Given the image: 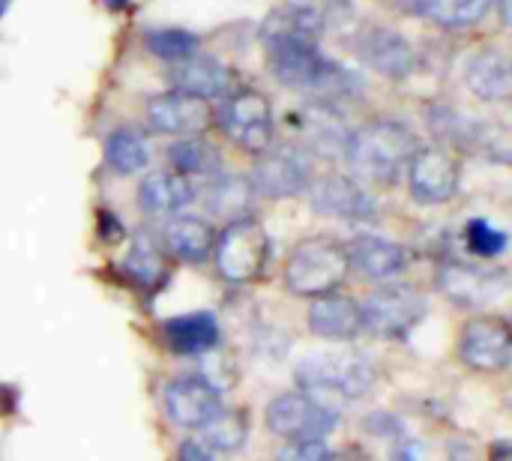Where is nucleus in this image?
<instances>
[{
    "mask_svg": "<svg viewBox=\"0 0 512 461\" xmlns=\"http://www.w3.org/2000/svg\"><path fill=\"white\" fill-rule=\"evenodd\" d=\"M222 405V396L213 387H207L198 375H177L162 390L165 417L186 432H198Z\"/></svg>",
    "mask_w": 512,
    "mask_h": 461,
    "instance_id": "dca6fc26",
    "label": "nucleus"
},
{
    "mask_svg": "<svg viewBox=\"0 0 512 461\" xmlns=\"http://www.w3.org/2000/svg\"><path fill=\"white\" fill-rule=\"evenodd\" d=\"M417 147L420 141L414 129L402 120H369L348 135L342 156L360 180L396 186L405 177Z\"/></svg>",
    "mask_w": 512,
    "mask_h": 461,
    "instance_id": "f03ea898",
    "label": "nucleus"
},
{
    "mask_svg": "<svg viewBox=\"0 0 512 461\" xmlns=\"http://www.w3.org/2000/svg\"><path fill=\"white\" fill-rule=\"evenodd\" d=\"M378 381L375 363L354 351L339 354H315L297 363L294 384L297 390L321 399L324 405L336 408V402H357L363 399Z\"/></svg>",
    "mask_w": 512,
    "mask_h": 461,
    "instance_id": "7ed1b4c3",
    "label": "nucleus"
},
{
    "mask_svg": "<svg viewBox=\"0 0 512 461\" xmlns=\"http://www.w3.org/2000/svg\"><path fill=\"white\" fill-rule=\"evenodd\" d=\"M162 336L171 354L180 357H204L207 351L219 348L222 330L216 315L210 312H189V315H177L168 318L162 324Z\"/></svg>",
    "mask_w": 512,
    "mask_h": 461,
    "instance_id": "5701e85b",
    "label": "nucleus"
},
{
    "mask_svg": "<svg viewBox=\"0 0 512 461\" xmlns=\"http://www.w3.org/2000/svg\"><path fill=\"white\" fill-rule=\"evenodd\" d=\"M348 261L369 282H393L408 267V249L378 234H360L348 243Z\"/></svg>",
    "mask_w": 512,
    "mask_h": 461,
    "instance_id": "a211bd4d",
    "label": "nucleus"
},
{
    "mask_svg": "<svg viewBox=\"0 0 512 461\" xmlns=\"http://www.w3.org/2000/svg\"><path fill=\"white\" fill-rule=\"evenodd\" d=\"M198 441H204L213 453H240L249 441V414L243 408H228L222 405L201 429Z\"/></svg>",
    "mask_w": 512,
    "mask_h": 461,
    "instance_id": "cd10ccee",
    "label": "nucleus"
},
{
    "mask_svg": "<svg viewBox=\"0 0 512 461\" xmlns=\"http://www.w3.org/2000/svg\"><path fill=\"white\" fill-rule=\"evenodd\" d=\"M354 51L363 66H369L372 72L390 81H405L417 66V54L411 42L399 30L384 27V24L363 27L354 39Z\"/></svg>",
    "mask_w": 512,
    "mask_h": 461,
    "instance_id": "4468645a",
    "label": "nucleus"
},
{
    "mask_svg": "<svg viewBox=\"0 0 512 461\" xmlns=\"http://www.w3.org/2000/svg\"><path fill=\"white\" fill-rule=\"evenodd\" d=\"M159 240H162L168 258H177L183 264H204L213 255L216 228L201 216H180L177 213L162 225Z\"/></svg>",
    "mask_w": 512,
    "mask_h": 461,
    "instance_id": "4be33fe9",
    "label": "nucleus"
},
{
    "mask_svg": "<svg viewBox=\"0 0 512 461\" xmlns=\"http://www.w3.org/2000/svg\"><path fill=\"white\" fill-rule=\"evenodd\" d=\"M264 423L273 435L285 438L288 444L327 441L339 426V408H330L303 390H291V393H279L267 405Z\"/></svg>",
    "mask_w": 512,
    "mask_h": 461,
    "instance_id": "0eeeda50",
    "label": "nucleus"
},
{
    "mask_svg": "<svg viewBox=\"0 0 512 461\" xmlns=\"http://www.w3.org/2000/svg\"><path fill=\"white\" fill-rule=\"evenodd\" d=\"M396 461H417V450L411 447V444H405V447H396Z\"/></svg>",
    "mask_w": 512,
    "mask_h": 461,
    "instance_id": "58836bf2",
    "label": "nucleus"
},
{
    "mask_svg": "<svg viewBox=\"0 0 512 461\" xmlns=\"http://www.w3.org/2000/svg\"><path fill=\"white\" fill-rule=\"evenodd\" d=\"M249 186L258 198L270 201H285L297 198L309 189L312 171L309 162L303 159L300 150L294 147H267L264 153L255 156L252 171H249Z\"/></svg>",
    "mask_w": 512,
    "mask_h": 461,
    "instance_id": "9b49d317",
    "label": "nucleus"
},
{
    "mask_svg": "<svg viewBox=\"0 0 512 461\" xmlns=\"http://www.w3.org/2000/svg\"><path fill=\"white\" fill-rule=\"evenodd\" d=\"M321 30L300 12L282 6L261 24V45L273 78L312 102L342 105L363 96V78L321 51Z\"/></svg>",
    "mask_w": 512,
    "mask_h": 461,
    "instance_id": "f257e3e1",
    "label": "nucleus"
},
{
    "mask_svg": "<svg viewBox=\"0 0 512 461\" xmlns=\"http://www.w3.org/2000/svg\"><path fill=\"white\" fill-rule=\"evenodd\" d=\"M285 6L300 12L303 18H309L321 33L339 30L354 18V3L351 0H285Z\"/></svg>",
    "mask_w": 512,
    "mask_h": 461,
    "instance_id": "2f4dec72",
    "label": "nucleus"
},
{
    "mask_svg": "<svg viewBox=\"0 0 512 461\" xmlns=\"http://www.w3.org/2000/svg\"><path fill=\"white\" fill-rule=\"evenodd\" d=\"M105 3H108L111 9H123V6H126L129 0H105Z\"/></svg>",
    "mask_w": 512,
    "mask_h": 461,
    "instance_id": "79ce46f5",
    "label": "nucleus"
},
{
    "mask_svg": "<svg viewBox=\"0 0 512 461\" xmlns=\"http://www.w3.org/2000/svg\"><path fill=\"white\" fill-rule=\"evenodd\" d=\"M327 450L330 447L324 441H294L279 453L276 461H324Z\"/></svg>",
    "mask_w": 512,
    "mask_h": 461,
    "instance_id": "c9c22d12",
    "label": "nucleus"
},
{
    "mask_svg": "<svg viewBox=\"0 0 512 461\" xmlns=\"http://www.w3.org/2000/svg\"><path fill=\"white\" fill-rule=\"evenodd\" d=\"M363 333L378 339H405L426 318V297L402 282H384L363 303Z\"/></svg>",
    "mask_w": 512,
    "mask_h": 461,
    "instance_id": "6e6552de",
    "label": "nucleus"
},
{
    "mask_svg": "<svg viewBox=\"0 0 512 461\" xmlns=\"http://www.w3.org/2000/svg\"><path fill=\"white\" fill-rule=\"evenodd\" d=\"M438 291L462 309H489L510 294V273L504 267L447 258L438 267Z\"/></svg>",
    "mask_w": 512,
    "mask_h": 461,
    "instance_id": "1a4fd4ad",
    "label": "nucleus"
},
{
    "mask_svg": "<svg viewBox=\"0 0 512 461\" xmlns=\"http://www.w3.org/2000/svg\"><path fill=\"white\" fill-rule=\"evenodd\" d=\"M306 321L315 336L330 339V342H351L363 333V309L354 297H345V294L315 297Z\"/></svg>",
    "mask_w": 512,
    "mask_h": 461,
    "instance_id": "aec40b11",
    "label": "nucleus"
},
{
    "mask_svg": "<svg viewBox=\"0 0 512 461\" xmlns=\"http://www.w3.org/2000/svg\"><path fill=\"white\" fill-rule=\"evenodd\" d=\"M411 198L420 204H447L459 195L462 186V162L453 150L441 144H420L408 171Z\"/></svg>",
    "mask_w": 512,
    "mask_h": 461,
    "instance_id": "9d476101",
    "label": "nucleus"
},
{
    "mask_svg": "<svg viewBox=\"0 0 512 461\" xmlns=\"http://www.w3.org/2000/svg\"><path fill=\"white\" fill-rule=\"evenodd\" d=\"M168 267H171V258H168L162 240L153 237L150 231H135L129 240V249L123 255L126 276L141 288H156L168 279Z\"/></svg>",
    "mask_w": 512,
    "mask_h": 461,
    "instance_id": "a878e982",
    "label": "nucleus"
},
{
    "mask_svg": "<svg viewBox=\"0 0 512 461\" xmlns=\"http://www.w3.org/2000/svg\"><path fill=\"white\" fill-rule=\"evenodd\" d=\"M459 360L474 372H504L512 363L510 324L498 315H480L459 336Z\"/></svg>",
    "mask_w": 512,
    "mask_h": 461,
    "instance_id": "ddd939ff",
    "label": "nucleus"
},
{
    "mask_svg": "<svg viewBox=\"0 0 512 461\" xmlns=\"http://www.w3.org/2000/svg\"><path fill=\"white\" fill-rule=\"evenodd\" d=\"M465 243H468V252L483 258V261H492L498 255L507 252V234L501 228H495L492 222L486 219H471L468 228H465Z\"/></svg>",
    "mask_w": 512,
    "mask_h": 461,
    "instance_id": "f704fd0d",
    "label": "nucleus"
},
{
    "mask_svg": "<svg viewBox=\"0 0 512 461\" xmlns=\"http://www.w3.org/2000/svg\"><path fill=\"white\" fill-rule=\"evenodd\" d=\"M231 81H234V72L219 63L216 57L210 54H189L183 60H174L168 66V84L171 90H180V93H189V96H198V99H219L231 90Z\"/></svg>",
    "mask_w": 512,
    "mask_h": 461,
    "instance_id": "f3484780",
    "label": "nucleus"
},
{
    "mask_svg": "<svg viewBox=\"0 0 512 461\" xmlns=\"http://www.w3.org/2000/svg\"><path fill=\"white\" fill-rule=\"evenodd\" d=\"M6 3H9V0H0V15H3V9H6Z\"/></svg>",
    "mask_w": 512,
    "mask_h": 461,
    "instance_id": "37998d69",
    "label": "nucleus"
},
{
    "mask_svg": "<svg viewBox=\"0 0 512 461\" xmlns=\"http://www.w3.org/2000/svg\"><path fill=\"white\" fill-rule=\"evenodd\" d=\"M324 461H360V459H357V453H354V450H345V453H333V450H327Z\"/></svg>",
    "mask_w": 512,
    "mask_h": 461,
    "instance_id": "ea45409f",
    "label": "nucleus"
},
{
    "mask_svg": "<svg viewBox=\"0 0 512 461\" xmlns=\"http://www.w3.org/2000/svg\"><path fill=\"white\" fill-rule=\"evenodd\" d=\"M165 156H168L171 171H177V174H183V177H201V180H207V177L225 171V168H222V153H219V147H216L210 138H204V135L174 138V141L168 144Z\"/></svg>",
    "mask_w": 512,
    "mask_h": 461,
    "instance_id": "bb28decb",
    "label": "nucleus"
},
{
    "mask_svg": "<svg viewBox=\"0 0 512 461\" xmlns=\"http://www.w3.org/2000/svg\"><path fill=\"white\" fill-rule=\"evenodd\" d=\"M213 123H219L225 138L243 153L258 156L273 147V102L255 87L228 93L222 108L213 111Z\"/></svg>",
    "mask_w": 512,
    "mask_h": 461,
    "instance_id": "423d86ee",
    "label": "nucleus"
},
{
    "mask_svg": "<svg viewBox=\"0 0 512 461\" xmlns=\"http://www.w3.org/2000/svg\"><path fill=\"white\" fill-rule=\"evenodd\" d=\"M195 183L177 171H153L138 186V207L150 219H171L195 201Z\"/></svg>",
    "mask_w": 512,
    "mask_h": 461,
    "instance_id": "412c9836",
    "label": "nucleus"
},
{
    "mask_svg": "<svg viewBox=\"0 0 512 461\" xmlns=\"http://www.w3.org/2000/svg\"><path fill=\"white\" fill-rule=\"evenodd\" d=\"M474 123L477 120H468L462 117L456 108L450 105H432L429 108V126L432 132L441 138V147L447 150H471V141H474Z\"/></svg>",
    "mask_w": 512,
    "mask_h": 461,
    "instance_id": "7c9ffc66",
    "label": "nucleus"
},
{
    "mask_svg": "<svg viewBox=\"0 0 512 461\" xmlns=\"http://www.w3.org/2000/svg\"><path fill=\"white\" fill-rule=\"evenodd\" d=\"M309 204L318 216L339 219V222H375L378 219V204L372 192L345 174H324L309 183Z\"/></svg>",
    "mask_w": 512,
    "mask_h": 461,
    "instance_id": "f8f14e48",
    "label": "nucleus"
},
{
    "mask_svg": "<svg viewBox=\"0 0 512 461\" xmlns=\"http://www.w3.org/2000/svg\"><path fill=\"white\" fill-rule=\"evenodd\" d=\"M450 461H480V453L465 441H453L450 444Z\"/></svg>",
    "mask_w": 512,
    "mask_h": 461,
    "instance_id": "4c0bfd02",
    "label": "nucleus"
},
{
    "mask_svg": "<svg viewBox=\"0 0 512 461\" xmlns=\"http://www.w3.org/2000/svg\"><path fill=\"white\" fill-rule=\"evenodd\" d=\"M177 461H216V453H213L204 441L186 438V441H180V447H177Z\"/></svg>",
    "mask_w": 512,
    "mask_h": 461,
    "instance_id": "e433bc0d",
    "label": "nucleus"
},
{
    "mask_svg": "<svg viewBox=\"0 0 512 461\" xmlns=\"http://www.w3.org/2000/svg\"><path fill=\"white\" fill-rule=\"evenodd\" d=\"M273 255V243L267 228L255 216H243L234 222H225V228L216 234L213 246V264L216 273L228 285H252L267 273Z\"/></svg>",
    "mask_w": 512,
    "mask_h": 461,
    "instance_id": "39448f33",
    "label": "nucleus"
},
{
    "mask_svg": "<svg viewBox=\"0 0 512 461\" xmlns=\"http://www.w3.org/2000/svg\"><path fill=\"white\" fill-rule=\"evenodd\" d=\"M495 0H414L417 15H423L426 21L447 27V30H468L477 27Z\"/></svg>",
    "mask_w": 512,
    "mask_h": 461,
    "instance_id": "c85d7f7f",
    "label": "nucleus"
},
{
    "mask_svg": "<svg viewBox=\"0 0 512 461\" xmlns=\"http://www.w3.org/2000/svg\"><path fill=\"white\" fill-rule=\"evenodd\" d=\"M471 153H483L486 159L507 165L512 156L510 126H507V123H501V120H477V123H474Z\"/></svg>",
    "mask_w": 512,
    "mask_h": 461,
    "instance_id": "473e14b6",
    "label": "nucleus"
},
{
    "mask_svg": "<svg viewBox=\"0 0 512 461\" xmlns=\"http://www.w3.org/2000/svg\"><path fill=\"white\" fill-rule=\"evenodd\" d=\"M498 15H501V24L507 27L510 24V0H498Z\"/></svg>",
    "mask_w": 512,
    "mask_h": 461,
    "instance_id": "a19ab883",
    "label": "nucleus"
},
{
    "mask_svg": "<svg viewBox=\"0 0 512 461\" xmlns=\"http://www.w3.org/2000/svg\"><path fill=\"white\" fill-rule=\"evenodd\" d=\"M195 198L204 201V207L210 210V216H219L225 222H234V219H243L249 216V207H252V186L246 177L240 174H228V171H219L213 177L204 180L201 192H195Z\"/></svg>",
    "mask_w": 512,
    "mask_h": 461,
    "instance_id": "393cba45",
    "label": "nucleus"
},
{
    "mask_svg": "<svg viewBox=\"0 0 512 461\" xmlns=\"http://www.w3.org/2000/svg\"><path fill=\"white\" fill-rule=\"evenodd\" d=\"M291 123L297 126L300 141L315 153H342L351 135L339 108L327 102H309L291 114Z\"/></svg>",
    "mask_w": 512,
    "mask_h": 461,
    "instance_id": "6ab92c4d",
    "label": "nucleus"
},
{
    "mask_svg": "<svg viewBox=\"0 0 512 461\" xmlns=\"http://www.w3.org/2000/svg\"><path fill=\"white\" fill-rule=\"evenodd\" d=\"M465 81L480 102H507L512 96L510 54L501 48H480L468 60Z\"/></svg>",
    "mask_w": 512,
    "mask_h": 461,
    "instance_id": "b1692460",
    "label": "nucleus"
},
{
    "mask_svg": "<svg viewBox=\"0 0 512 461\" xmlns=\"http://www.w3.org/2000/svg\"><path fill=\"white\" fill-rule=\"evenodd\" d=\"M144 45L147 51H153L156 57L174 63V60H183L189 54L198 51V36L189 33V30H177V27H162V30H150L144 36Z\"/></svg>",
    "mask_w": 512,
    "mask_h": 461,
    "instance_id": "72a5a7b5",
    "label": "nucleus"
},
{
    "mask_svg": "<svg viewBox=\"0 0 512 461\" xmlns=\"http://www.w3.org/2000/svg\"><path fill=\"white\" fill-rule=\"evenodd\" d=\"M147 123L159 135L186 138V135H204L213 126V108L207 99L165 90L147 99Z\"/></svg>",
    "mask_w": 512,
    "mask_h": 461,
    "instance_id": "2eb2a0df",
    "label": "nucleus"
},
{
    "mask_svg": "<svg viewBox=\"0 0 512 461\" xmlns=\"http://www.w3.org/2000/svg\"><path fill=\"white\" fill-rule=\"evenodd\" d=\"M105 165L120 177H132L144 171L150 165L147 138L138 129H114L105 138Z\"/></svg>",
    "mask_w": 512,
    "mask_h": 461,
    "instance_id": "c756f323",
    "label": "nucleus"
},
{
    "mask_svg": "<svg viewBox=\"0 0 512 461\" xmlns=\"http://www.w3.org/2000/svg\"><path fill=\"white\" fill-rule=\"evenodd\" d=\"M351 261H348V243L315 234L294 243V249L285 258V288L297 297L315 300L324 294H336L339 285L348 279Z\"/></svg>",
    "mask_w": 512,
    "mask_h": 461,
    "instance_id": "20e7f679",
    "label": "nucleus"
}]
</instances>
